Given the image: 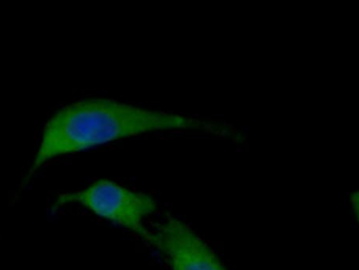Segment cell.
<instances>
[{
  "label": "cell",
  "instance_id": "3957f363",
  "mask_svg": "<svg viewBox=\"0 0 359 270\" xmlns=\"http://www.w3.org/2000/svg\"><path fill=\"white\" fill-rule=\"evenodd\" d=\"M147 242L159 252L170 270H227L210 245L172 215L151 229Z\"/></svg>",
  "mask_w": 359,
  "mask_h": 270
},
{
  "label": "cell",
  "instance_id": "7a4b0ae2",
  "mask_svg": "<svg viewBox=\"0 0 359 270\" xmlns=\"http://www.w3.org/2000/svg\"><path fill=\"white\" fill-rule=\"evenodd\" d=\"M80 204L103 220L122 227L147 241L151 229L145 221L157 212L155 198L132 191L107 179L95 181L81 191L63 194L55 208L65 204Z\"/></svg>",
  "mask_w": 359,
  "mask_h": 270
},
{
  "label": "cell",
  "instance_id": "277c9868",
  "mask_svg": "<svg viewBox=\"0 0 359 270\" xmlns=\"http://www.w3.org/2000/svg\"><path fill=\"white\" fill-rule=\"evenodd\" d=\"M349 202L350 206L352 208V212H353L354 217H355L359 225V187L352 191L351 195H350Z\"/></svg>",
  "mask_w": 359,
  "mask_h": 270
},
{
  "label": "cell",
  "instance_id": "6da1fadb",
  "mask_svg": "<svg viewBox=\"0 0 359 270\" xmlns=\"http://www.w3.org/2000/svg\"><path fill=\"white\" fill-rule=\"evenodd\" d=\"M192 130L238 139L227 124L151 111L111 99H86L59 109L46 123L41 142L23 183L48 160L79 153L113 141L159 130Z\"/></svg>",
  "mask_w": 359,
  "mask_h": 270
}]
</instances>
